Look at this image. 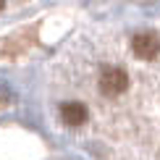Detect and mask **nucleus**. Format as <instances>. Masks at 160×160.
I'll return each instance as SVG.
<instances>
[{
	"label": "nucleus",
	"mask_w": 160,
	"mask_h": 160,
	"mask_svg": "<svg viewBox=\"0 0 160 160\" xmlns=\"http://www.w3.org/2000/svg\"><path fill=\"white\" fill-rule=\"evenodd\" d=\"M61 118L68 126H82L87 121V105L82 102H63L61 105Z\"/></svg>",
	"instance_id": "obj_3"
},
{
	"label": "nucleus",
	"mask_w": 160,
	"mask_h": 160,
	"mask_svg": "<svg viewBox=\"0 0 160 160\" xmlns=\"http://www.w3.org/2000/svg\"><path fill=\"white\" fill-rule=\"evenodd\" d=\"M131 50H134V55L142 58V61H152L160 52V37L155 32H142V34H137L131 39Z\"/></svg>",
	"instance_id": "obj_1"
},
{
	"label": "nucleus",
	"mask_w": 160,
	"mask_h": 160,
	"mask_svg": "<svg viewBox=\"0 0 160 160\" xmlns=\"http://www.w3.org/2000/svg\"><path fill=\"white\" fill-rule=\"evenodd\" d=\"M126 87H129V76H126L123 68H116V66H113V68H105L102 76H100V89H102L105 95H110V97L126 92Z\"/></svg>",
	"instance_id": "obj_2"
}]
</instances>
